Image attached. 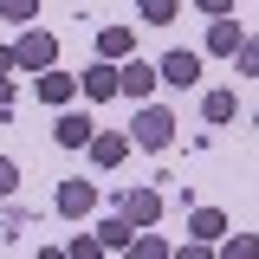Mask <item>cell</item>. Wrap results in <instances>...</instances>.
I'll return each mask as SVG.
<instances>
[{
	"label": "cell",
	"instance_id": "obj_10",
	"mask_svg": "<svg viewBox=\"0 0 259 259\" xmlns=\"http://www.w3.org/2000/svg\"><path fill=\"white\" fill-rule=\"evenodd\" d=\"M240 39H246V32L233 26V13H221V20L207 26V52H214V59H233V52H240Z\"/></svg>",
	"mask_w": 259,
	"mask_h": 259
},
{
	"label": "cell",
	"instance_id": "obj_11",
	"mask_svg": "<svg viewBox=\"0 0 259 259\" xmlns=\"http://www.w3.org/2000/svg\"><path fill=\"white\" fill-rule=\"evenodd\" d=\"M91 207H97L91 182H65V188H59V214H65V221H78V214H91Z\"/></svg>",
	"mask_w": 259,
	"mask_h": 259
},
{
	"label": "cell",
	"instance_id": "obj_15",
	"mask_svg": "<svg viewBox=\"0 0 259 259\" xmlns=\"http://www.w3.org/2000/svg\"><path fill=\"white\" fill-rule=\"evenodd\" d=\"M201 110H207V123H233V110H240V104H233V91H207Z\"/></svg>",
	"mask_w": 259,
	"mask_h": 259
},
{
	"label": "cell",
	"instance_id": "obj_19",
	"mask_svg": "<svg viewBox=\"0 0 259 259\" xmlns=\"http://www.w3.org/2000/svg\"><path fill=\"white\" fill-rule=\"evenodd\" d=\"M65 253H71V259H97V253H104V246H97V233H78V240H71Z\"/></svg>",
	"mask_w": 259,
	"mask_h": 259
},
{
	"label": "cell",
	"instance_id": "obj_18",
	"mask_svg": "<svg viewBox=\"0 0 259 259\" xmlns=\"http://www.w3.org/2000/svg\"><path fill=\"white\" fill-rule=\"evenodd\" d=\"M26 227H32L26 207H7V214H0V233H7V240H13V233H26Z\"/></svg>",
	"mask_w": 259,
	"mask_h": 259
},
{
	"label": "cell",
	"instance_id": "obj_17",
	"mask_svg": "<svg viewBox=\"0 0 259 259\" xmlns=\"http://www.w3.org/2000/svg\"><path fill=\"white\" fill-rule=\"evenodd\" d=\"M143 20H149V26H168V20H175V0H143Z\"/></svg>",
	"mask_w": 259,
	"mask_h": 259
},
{
	"label": "cell",
	"instance_id": "obj_14",
	"mask_svg": "<svg viewBox=\"0 0 259 259\" xmlns=\"http://www.w3.org/2000/svg\"><path fill=\"white\" fill-rule=\"evenodd\" d=\"M97 52L104 59H130V26H104L97 32Z\"/></svg>",
	"mask_w": 259,
	"mask_h": 259
},
{
	"label": "cell",
	"instance_id": "obj_7",
	"mask_svg": "<svg viewBox=\"0 0 259 259\" xmlns=\"http://www.w3.org/2000/svg\"><path fill=\"white\" fill-rule=\"evenodd\" d=\"M78 91L91 97V104H104V97H117V65H110V59L84 65V78H78Z\"/></svg>",
	"mask_w": 259,
	"mask_h": 259
},
{
	"label": "cell",
	"instance_id": "obj_1",
	"mask_svg": "<svg viewBox=\"0 0 259 259\" xmlns=\"http://www.w3.org/2000/svg\"><path fill=\"white\" fill-rule=\"evenodd\" d=\"M130 143H136V149H168V143H175V117L156 110V104H143L136 123H130Z\"/></svg>",
	"mask_w": 259,
	"mask_h": 259
},
{
	"label": "cell",
	"instance_id": "obj_23",
	"mask_svg": "<svg viewBox=\"0 0 259 259\" xmlns=\"http://www.w3.org/2000/svg\"><path fill=\"white\" fill-rule=\"evenodd\" d=\"M0 71H13V46H0Z\"/></svg>",
	"mask_w": 259,
	"mask_h": 259
},
{
	"label": "cell",
	"instance_id": "obj_12",
	"mask_svg": "<svg viewBox=\"0 0 259 259\" xmlns=\"http://www.w3.org/2000/svg\"><path fill=\"white\" fill-rule=\"evenodd\" d=\"M130 233H136V227H130L123 214H110V221L97 227V246H104V253H130Z\"/></svg>",
	"mask_w": 259,
	"mask_h": 259
},
{
	"label": "cell",
	"instance_id": "obj_8",
	"mask_svg": "<svg viewBox=\"0 0 259 259\" xmlns=\"http://www.w3.org/2000/svg\"><path fill=\"white\" fill-rule=\"evenodd\" d=\"M117 91H123V97H136V104H143V97L156 91V65H143V59H130L123 71H117Z\"/></svg>",
	"mask_w": 259,
	"mask_h": 259
},
{
	"label": "cell",
	"instance_id": "obj_16",
	"mask_svg": "<svg viewBox=\"0 0 259 259\" xmlns=\"http://www.w3.org/2000/svg\"><path fill=\"white\" fill-rule=\"evenodd\" d=\"M32 13H39V0H0V20L7 26H32Z\"/></svg>",
	"mask_w": 259,
	"mask_h": 259
},
{
	"label": "cell",
	"instance_id": "obj_13",
	"mask_svg": "<svg viewBox=\"0 0 259 259\" xmlns=\"http://www.w3.org/2000/svg\"><path fill=\"white\" fill-rule=\"evenodd\" d=\"M194 240H207V246H214V240H221V233H227V214H221V207H194Z\"/></svg>",
	"mask_w": 259,
	"mask_h": 259
},
{
	"label": "cell",
	"instance_id": "obj_5",
	"mask_svg": "<svg viewBox=\"0 0 259 259\" xmlns=\"http://www.w3.org/2000/svg\"><path fill=\"white\" fill-rule=\"evenodd\" d=\"M91 117H84V110H65L59 104V123H52V143H59V149H84V143H91Z\"/></svg>",
	"mask_w": 259,
	"mask_h": 259
},
{
	"label": "cell",
	"instance_id": "obj_20",
	"mask_svg": "<svg viewBox=\"0 0 259 259\" xmlns=\"http://www.w3.org/2000/svg\"><path fill=\"white\" fill-rule=\"evenodd\" d=\"M13 188H20V168H13V162L0 156V194H13Z\"/></svg>",
	"mask_w": 259,
	"mask_h": 259
},
{
	"label": "cell",
	"instance_id": "obj_2",
	"mask_svg": "<svg viewBox=\"0 0 259 259\" xmlns=\"http://www.w3.org/2000/svg\"><path fill=\"white\" fill-rule=\"evenodd\" d=\"M59 59V39H52V32H20V39H13V65H26V71H46V65Z\"/></svg>",
	"mask_w": 259,
	"mask_h": 259
},
{
	"label": "cell",
	"instance_id": "obj_4",
	"mask_svg": "<svg viewBox=\"0 0 259 259\" xmlns=\"http://www.w3.org/2000/svg\"><path fill=\"white\" fill-rule=\"evenodd\" d=\"M194 78H201V52H168L156 65V84H175V91H188Z\"/></svg>",
	"mask_w": 259,
	"mask_h": 259
},
{
	"label": "cell",
	"instance_id": "obj_21",
	"mask_svg": "<svg viewBox=\"0 0 259 259\" xmlns=\"http://www.w3.org/2000/svg\"><path fill=\"white\" fill-rule=\"evenodd\" d=\"M201 13H207V20H221V13H233V0H201Z\"/></svg>",
	"mask_w": 259,
	"mask_h": 259
},
{
	"label": "cell",
	"instance_id": "obj_22",
	"mask_svg": "<svg viewBox=\"0 0 259 259\" xmlns=\"http://www.w3.org/2000/svg\"><path fill=\"white\" fill-rule=\"evenodd\" d=\"M7 110H13V84L0 78V117H7Z\"/></svg>",
	"mask_w": 259,
	"mask_h": 259
},
{
	"label": "cell",
	"instance_id": "obj_6",
	"mask_svg": "<svg viewBox=\"0 0 259 259\" xmlns=\"http://www.w3.org/2000/svg\"><path fill=\"white\" fill-rule=\"evenodd\" d=\"M84 149H91L97 168H117V162L130 156V136H123V130H91V143H84Z\"/></svg>",
	"mask_w": 259,
	"mask_h": 259
},
{
	"label": "cell",
	"instance_id": "obj_9",
	"mask_svg": "<svg viewBox=\"0 0 259 259\" xmlns=\"http://www.w3.org/2000/svg\"><path fill=\"white\" fill-rule=\"evenodd\" d=\"M32 91L46 97V104H71V97H78V78H71V71H59V65H46Z\"/></svg>",
	"mask_w": 259,
	"mask_h": 259
},
{
	"label": "cell",
	"instance_id": "obj_3",
	"mask_svg": "<svg viewBox=\"0 0 259 259\" xmlns=\"http://www.w3.org/2000/svg\"><path fill=\"white\" fill-rule=\"evenodd\" d=\"M117 214H123L130 227H156L162 221V194L156 188H123L117 194Z\"/></svg>",
	"mask_w": 259,
	"mask_h": 259
},
{
	"label": "cell",
	"instance_id": "obj_24",
	"mask_svg": "<svg viewBox=\"0 0 259 259\" xmlns=\"http://www.w3.org/2000/svg\"><path fill=\"white\" fill-rule=\"evenodd\" d=\"M0 246H7V233H0Z\"/></svg>",
	"mask_w": 259,
	"mask_h": 259
}]
</instances>
